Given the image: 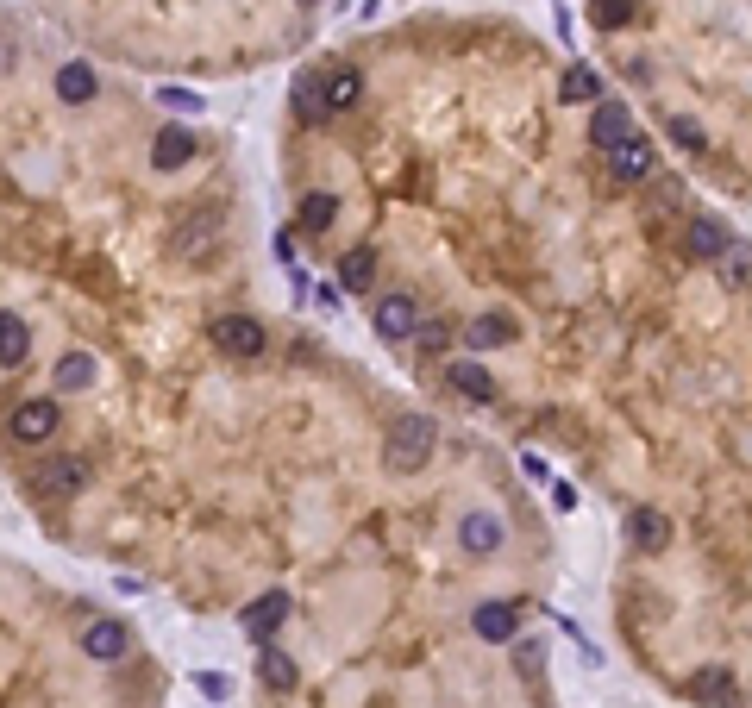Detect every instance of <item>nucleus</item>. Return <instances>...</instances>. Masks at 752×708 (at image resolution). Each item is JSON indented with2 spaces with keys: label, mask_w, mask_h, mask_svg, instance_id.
<instances>
[{
  "label": "nucleus",
  "mask_w": 752,
  "mask_h": 708,
  "mask_svg": "<svg viewBox=\"0 0 752 708\" xmlns=\"http://www.w3.org/2000/svg\"><path fill=\"white\" fill-rule=\"evenodd\" d=\"M82 652L94 658V665H120V658L132 652L126 621H88V627H82Z\"/></svg>",
  "instance_id": "6"
},
{
  "label": "nucleus",
  "mask_w": 752,
  "mask_h": 708,
  "mask_svg": "<svg viewBox=\"0 0 752 708\" xmlns=\"http://www.w3.org/2000/svg\"><path fill=\"white\" fill-rule=\"evenodd\" d=\"M627 132H633L627 101H596V113H590V145H596V151H615Z\"/></svg>",
  "instance_id": "10"
},
{
  "label": "nucleus",
  "mask_w": 752,
  "mask_h": 708,
  "mask_svg": "<svg viewBox=\"0 0 752 708\" xmlns=\"http://www.w3.org/2000/svg\"><path fill=\"white\" fill-rule=\"evenodd\" d=\"M458 539H464V552H477V558H489V552H502V546H508V527L496 521V514H464V527H458Z\"/></svg>",
  "instance_id": "11"
},
{
  "label": "nucleus",
  "mask_w": 752,
  "mask_h": 708,
  "mask_svg": "<svg viewBox=\"0 0 752 708\" xmlns=\"http://www.w3.org/2000/svg\"><path fill=\"white\" fill-rule=\"evenodd\" d=\"M88 383H94V358L88 351H69L57 364V389H88Z\"/></svg>",
  "instance_id": "25"
},
{
  "label": "nucleus",
  "mask_w": 752,
  "mask_h": 708,
  "mask_svg": "<svg viewBox=\"0 0 752 708\" xmlns=\"http://www.w3.org/2000/svg\"><path fill=\"white\" fill-rule=\"evenodd\" d=\"M301 7H320V0H301Z\"/></svg>",
  "instance_id": "35"
},
{
  "label": "nucleus",
  "mask_w": 752,
  "mask_h": 708,
  "mask_svg": "<svg viewBox=\"0 0 752 708\" xmlns=\"http://www.w3.org/2000/svg\"><path fill=\"white\" fill-rule=\"evenodd\" d=\"M439 445V420L433 414H395L389 420V439H383V464L389 477H420Z\"/></svg>",
  "instance_id": "1"
},
{
  "label": "nucleus",
  "mask_w": 752,
  "mask_h": 708,
  "mask_svg": "<svg viewBox=\"0 0 752 708\" xmlns=\"http://www.w3.org/2000/svg\"><path fill=\"white\" fill-rule=\"evenodd\" d=\"M470 627H477V640H489V646H508L514 633H521V608H514V602H477V615H470Z\"/></svg>",
  "instance_id": "7"
},
{
  "label": "nucleus",
  "mask_w": 752,
  "mask_h": 708,
  "mask_svg": "<svg viewBox=\"0 0 752 708\" xmlns=\"http://www.w3.org/2000/svg\"><path fill=\"white\" fill-rule=\"evenodd\" d=\"M690 702H702V708H734V702H740V683H734V671H721V665H702V671L690 677Z\"/></svg>",
  "instance_id": "8"
},
{
  "label": "nucleus",
  "mask_w": 752,
  "mask_h": 708,
  "mask_svg": "<svg viewBox=\"0 0 752 708\" xmlns=\"http://www.w3.org/2000/svg\"><path fill=\"white\" fill-rule=\"evenodd\" d=\"M195 138H188L182 126H163L157 132V145H151V163H157V170H182V163H195Z\"/></svg>",
  "instance_id": "17"
},
{
  "label": "nucleus",
  "mask_w": 752,
  "mask_h": 708,
  "mask_svg": "<svg viewBox=\"0 0 752 708\" xmlns=\"http://www.w3.org/2000/svg\"><path fill=\"white\" fill-rule=\"evenodd\" d=\"M684 251H690V257H702V264H715V257L727 251V226H721V220H709V214H696V220L684 226Z\"/></svg>",
  "instance_id": "14"
},
{
  "label": "nucleus",
  "mask_w": 752,
  "mask_h": 708,
  "mask_svg": "<svg viewBox=\"0 0 752 708\" xmlns=\"http://www.w3.org/2000/svg\"><path fill=\"white\" fill-rule=\"evenodd\" d=\"M521 470H527L533 483H546V477H552V470H546V458H533V452H521Z\"/></svg>",
  "instance_id": "34"
},
{
  "label": "nucleus",
  "mask_w": 752,
  "mask_h": 708,
  "mask_svg": "<svg viewBox=\"0 0 752 708\" xmlns=\"http://www.w3.org/2000/svg\"><path fill=\"white\" fill-rule=\"evenodd\" d=\"M157 101H163V107H170V113H201V107H207V101H201V94H195V88H163V94H157Z\"/></svg>",
  "instance_id": "29"
},
{
  "label": "nucleus",
  "mask_w": 752,
  "mask_h": 708,
  "mask_svg": "<svg viewBox=\"0 0 752 708\" xmlns=\"http://www.w3.org/2000/svg\"><path fill=\"white\" fill-rule=\"evenodd\" d=\"M320 94H326V113H351L364 101V76L358 69H333V76L320 82Z\"/></svg>",
  "instance_id": "19"
},
{
  "label": "nucleus",
  "mask_w": 752,
  "mask_h": 708,
  "mask_svg": "<svg viewBox=\"0 0 752 708\" xmlns=\"http://www.w3.org/2000/svg\"><path fill=\"white\" fill-rule=\"evenodd\" d=\"M370 326H376L383 339H414V333H420L414 295H383V301H370Z\"/></svg>",
  "instance_id": "4"
},
{
  "label": "nucleus",
  "mask_w": 752,
  "mask_h": 708,
  "mask_svg": "<svg viewBox=\"0 0 752 708\" xmlns=\"http://www.w3.org/2000/svg\"><path fill=\"white\" fill-rule=\"evenodd\" d=\"M508 339H514V320H508V314H477V320L464 326V345H470V351H496V345H508Z\"/></svg>",
  "instance_id": "21"
},
{
  "label": "nucleus",
  "mask_w": 752,
  "mask_h": 708,
  "mask_svg": "<svg viewBox=\"0 0 752 708\" xmlns=\"http://www.w3.org/2000/svg\"><path fill=\"white\" fill-rule=\"evenodd\" d=\"M94 94H101V82H94V69L88 63H63L57 69V101H94Z\"/></svg>",
  "instance_id": "22"
},
{
  "label": "nucleus",
  "mask_w": 752,
  "mask_h": 708,
  "mask_svg": "<svg viewBox=\"0 0 752 708\" xmlns=\"http://www.w3.org/2000/svg\"><path fill=\"white\" fill-rule=\"evenodd\" d=\"M88 483V464L82 458H51L38 464V495H76Z\"/></svg>",
  "instance_id": "13"
},
{
  "label": "nucleus",
  "mask_w": 752,
  "mask_h": 708,
  "mask_svg": "<svg viewBox=\"0 0 752 708\" xmlns=\"http://www.w3.org/2000/svg\"><path fill=\"white\" fill-rule=\"evenodd\" d=\"M564 101H602V76L596 69H571L564 76Z\"/></svg>",
  "instance_id": "28"
},
{
  "label": "nucleus",
  "mask_w": 752,
  "mask_h": 708,
  "mask_svg": "<svg viewBox=\"0 0 752 708\" xmlns=\"http://www.w3.org/2000/svg\"><path fill=\"white\" fill-rule=\"evenodd\" d=\"M445 383H452L458 395H470V401H496V376H489L483 364H470V358L445 364Z\"/></svg>",
  "instance_id": "18"
},
{
  "label": "nucleus",
  "mask_w": 752,
  "mask_h": 708,
  "mask_svg": "<svg viewBox=\"0 0 752 708\" xmlns=\"http://www.w3.org/2000/svg\"><path fill=\"white\" fill-rule=\"evenodd\" d=\"M333 220H339V195H326V188H308V195H301V207H295V226L320 239V232L333 226Z\"/></svg>",
  "instance_id": "16"
},
{
  "label": "nucleus",
  "mask_w": 752,
  "mask_h": 708,
  "mask_svg": "<svg viewBox=\"0 0 752 708\" xmlns=\"http://www.w3.org/2000/svg\"><path fill=\"white\" fill-rule=\"evenodd\" d=\"M671 145H684V151H702V145H709V138H702V126H696V120H677V113H671Z\"/></svg>",
  "instance_id": "30"
},
{
  "label": "nucleus",
  "mask_w": 752,
  "mask_h": 708,
  "mask_svg": "<svg viewBox=\"0 0 752 708\" xmlns=\"http://www.w3.org/2000/svg\"><path fill=\"white\" fill-rule=\"evenodd\" d=\"M282 621H289V596H282V589H270V596H257V602L245 608V633H251L257 646H264Z\"/></svg>",
  "instance_id": "12"
},
{
  "label": "nucleus",
  "mask_w": 752,
  "mask_h": 708,
  "mask_svg": "<svg viewBox=\"0 0 752 708\" xmlns=\"http://www.w3.org/2000/svg\"><path fill=\"white\" fill-rule=\"evenodd\" d=\"M257 671H264L270 690H295V665H289V658H282L270 640H264V658H257Z\"/></svg>",
  "instance_id": "24"
},
{
  "label": "nucleus",
  "mask_w": 752,
  "mask_h": 708,
  "mask_svg": "<svg viewBox=\"0 0 752 708\" xmlns=\"http://www.w3.org/2000/svg\"><path fill=\"white\" fill-rule=\"evenodd\" d=\"M652 163H658V151H652V138H640V132H627L621 145L608 151V170H615V182H646Z\"/></svg>",
  "instance_id": "5"
},
{
  "label": "nucleus",
  "mask_w": 752,
  "mask_h": 708,
  "mask_svg": "<svg viewBox=\"0 0 752 708\" xmlns=\"http://www.w3.org/2000/svg\"><path fill=\"white\" fill-rule=\"evenodd\" d=\"M214 232H220V214L207 207V214H188L182 226H176V251H188V257H207V245H214Z\"/></svg>",
  "instance_id": "20"
},
{
  "label": "nucleus",
  "mask_w": 752,
  "mask_h": 708,
  "mask_svg": "<svg viewBox=\"0 0 752 708\" xmlns=\"http://www.w3.org/2000/svg\"><path fill=\"white\" fill-rule=\"evenodd\" d=\"M370 282H376V251L370 245H358V251H345V264H339V289H370Z\"/></svg>",
  "instance_id": "23"
},
{
  "label": "nucleus",
  "mask_w": 752,
  "mask_h": 708,
  "mask_svg": "<svg viewBox=\"0 0 752 708\" xmlns=\"http://www.w3.org/2000/svg\"><path fill=\"white\" fill-rule=\"evenodd\" d=\"M195 690H201V696H226V677H220V671H201Z\"/></svg>",
  "instance_id": "32"
},
{
  "label": "nucleus",
  "mask_w": 752,
  "mask_h": 708,
  "mask_svg": "<svg viewBox=\"0 0 752 708\" xmlns=\"http://www.w3.org/2000/svg\"><path fill=\"white\" fill-rule=\"evenodd\" d=\"M590 19L602 32H621L627 19H633V0H590Z\"/></svg>",
  "instance_id": "26"
},
{
  "label": "nucleus",
  "mask_w": 752,
  "mask_h": 708,
  "mask_svg": "<svg viewBox=\"0 0 752 708\" xmlns=\"http://www.w3.org/2000/svg\"><path fill=\"white\" fill-rule=\"evenodd\" d=\"M715 264H721V282H727V289H746V282H752V251H721Z\"/></svg>",
  "instance_id": "27"
},
{
  "label": "nucleus",
  "mask_w": 752,
  "mask_h": 708,
  "mask_svg": "<svg viewBox=\"0 0 752 708\" xmlns=\"http://www.w3.org/2000/svg\"><path fill=\"white\" fill-rule=\"evenodd\" d=\"M552 508L571 514V508H577V489H571V483H552Z\"/></svg>",
  "instance_id": "33"
},
{
  "label": "nucleus",
  "mask_w": 752,
  "mask_h": 708,
  "mask_svg": "<svg viewBox=\"0 0 752 708\" xmlns=\"http://www.w3.org/2000/svg\"><path fill=\"white\" fill-rule=\"evenodd\" d=\"M627 546H633V552H665V546H671V521H665L658 508L640 502V508L627 514Z\"/></svg>",
  "instance_id": "9"
},
{
  "label": "nucleus",
  "mask_w": 752,
  "mask_h": 708,
  "mask_svg": "<svg viewBox=\"0 0 752 708\" xmlns=\"http://www.w3.org/2000/svg\"><path fill=\"white\" fill-rule=\"evenodd\" d=\"M63 427V408L51 395H38V401H19V408L7 414V439L13 445H44V439H57Z\"/></svg>",
  "instance_id": "2"
},
{
  "label": "nucleus",
  "mask_w": 752,
  "mask_h": 708,
  "mask_svg": "<svg viewBox=\"0 0 752 708\" xmlns=\"http://www.w3.org/2000/svg\"><path fill=\"white\" fill-rule=\"evenodd\" d=\"M214 345L251 364V358H264V351H270V333H264V320H251V314H220L214 320Z\"/></svg>",
  "instance_id": "3"
},
{
  "label": "nucleus",
  "mask_w": 752,
  "mask_h": 708,
  "mask_svg": "<svg viewBox=\"0 0 752 708\" xmlns=\"http://www.w3.org/2000/svg\"><path fill=\"white\" fill-rule=\"evenodd\" d=\"M32 358V333H26V314H0V370H19Z\"/></svg>",
  "instance_id": "15"
},
{
  "label": "nucleus",
  "mask_w": 752,
  "mask_h": 708,
  "mask_svg": "<svg viewBox=\"0 0 752 708\" xmlns=\"http://www.w3.org/2000/svg\"><path fill=\"white\" fill-rule=\"evenodd\" d=\"M420 345H427V351H445V345H452V326H445V320H427V326H420Z\"/></svg>",
  "instance_id": "31"
}]
</instances>
